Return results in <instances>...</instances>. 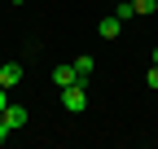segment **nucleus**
I'll list each match as a JSON object with an SVG mask.
<instances>
[{
  "label": "nucleus",
  "mask_w": 158,
  "mask_h": 149,
  "mask_svg": "<svg viewBox=\"0 0 158 149\" xmlns=\"http://www.w3.org/2000/svg\"><path fill=\"white\" fill-rule=\"evenodd\" d=\"M62 105L70 110V114H79V110L88 105V92H84V79H79V83H70V88H62Z\"/></svg>",
  "instance_id": "f257e3e1"
},
{
  "label": "nucleus",
  "mask_w": 158,
  "mask_h": 149,
  "mask_svg": "<svg viewBox=\"0 0 158 149\" xmlns=\"http://www.w3.org/2000/svg\"><path fill=\"white\" fill-rule=\"evenodd\" d=\"M0 119H5V123L13 127V132H18V127H27V119H31V114H27V105H18V101H9V105H5V114H0Z\"/></svg>",
  "instance_id": "f03ea898"
},
{
  "label": "nucleus",
  "mask_w": 158,
  "mask_h": 149,
  "mask_svg": "<svg viewBox=\"0 0 158 149\" xmlns=\"http://www.w3.org/2000/svg\"><path fill=\"white\" fill-rule=\"evenodd\" d=\"M53 83H57V88H70V83H79L75 66H53Z\"/></svg>",
  "instance_id": "7ed1b4c3"
},
{
  "label": "nucleus",
  "mask_w": 158,
  "mask_h": 149,
  "mask_svg": "<svg viewBox=\"0 0 158 149\" xmlns=\"http://www.w3.org/2000/svg\"><path fill=\"white\" fill-rule=\"evenodd\" d=\"M18 79H22V66H13V62H9V66H0V88H13Z\"/></svg>",
  "instance_id": "20e7f679"
},
{
  "label": "nucleus",
  "mask_w": 158,
  "mask_h": 149,
  "mask_svg": "<svg viewBox=\"0 0 158 149\" xmlns=\"http://www.w3.org/2000/svg\"><path fill=\"white\" fill-rule=\"evenodd\" d=\"M118 31H123V22H118V18H106V22L97 26V35H101V40H114Z\"/></svg>",
  "instance_id": "39448f33"
},
{
  "label": "nucleus",
  "mask_w": 158,
  "mask_h": 149,
  "mask_svg": "<svg viewBox=\"0 0 158 149\" xmlns=\"http://www.w3.org/2000/svg\"><path fill=\"white\" fill-rule=\"evenodd\" d=\"M70 66H75V74H79V79H88L97 62H92V57H79V62H70Z\"/></svg>",
  "instance_id": "423d86ee"
},
{
  "label": "nucleus",
  "mask_w": 158,
  "mask_h": 149,
  "mask_svg": "<svg viewBox=\"0 0 158 149\" xmlns=\"http://www.w3.org/2000/svg\"><path fill=\"white\" fill-rule=\"evenodd\" d=\"M132 9H136V13H154V9H158V0H132Z\"/></svg>",
  "instance_id": "0eeeda50"
},
{
  "label": "nucleus",
  "mask_w": 158,
  "mask_h": 149,
  "mask_svg": "<svg viewBox=\"0 0 158 149\" xmlns=\"http://www.w3.org/2000/svg\"><path fill=\"white\" fill-rule=\"evenodd\" d=\"M145 83H149V88H158V66H154V62H149V74H145Z\"/></svg>",
  "instance_id": "6e6552de"
},
{
  "label": "nucleus",
  "mask_w": 158,
  "mask_h": 149,
  "mask_svg": "<svg viewBox=\"0 0 158 149\" xmlns=\"http://www.w3.org/2000/svg\"><path fill=\"white\" fill-rule=\"evenodd\" d=\"M9 132H13V127H9L5 119H0V145H5V140H9Z\"/></svg>",
  "instance_id": "1a4fd4ad"
},
{
  "label": "nucleus",
  "mask_w": 158,
  "mask_h": 149,
  "mask_svg": "<svg viewBox=\"0 0 158 149\" xmlns=\"http://www.w3.org/2000/svg\"><path fill=\"white\" fill-rule=\"evenodd\" d=\"M5 105H9V88H0V114H5Z\"/></svg>",
  "instance_id": "9d476101"
},
{
  "label": "nucleus",
  "mask_w": 158,
  "mask_h": 149,
  "mask_svg": "<svg viewBox=\"0 0 158 149\" xmlns=\"http://www.w3.org/2000/svg\"><path fill=\"white\" fill-rule=\"evenodd\" d=\"M149 62H154V66H158V48H154V57H149Z\"/></svg>",
  "instance_id": "9b49d317"
},
{
  "label": "nucleus",
  "mask_w": 158,
  "mask_h": 149,
  "mask_svg": "<svg viewBox=\"0 0 158 149\" xmlns=\"http://www.w3.org/2000/svg\"><path fill=\"white\" fill-rule=\"evenodd\" d=\"M13 5H27V0H13Z\"/></svg>",
  "instance_id": "f8f14e48"
}]
</instances>
